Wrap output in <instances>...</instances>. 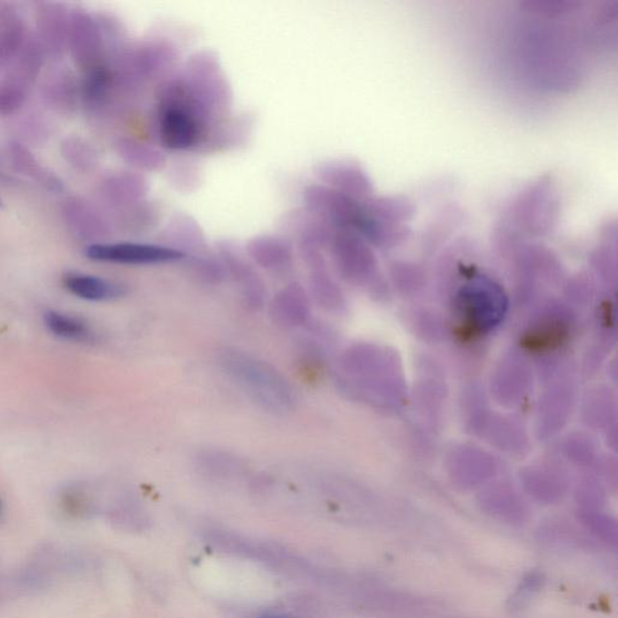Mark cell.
<instances>
[{"instance_id": "cell-2", "label": "cell", "mask_w": 618, "mask_h": 618, "mask_svg": "<svg viewBox=\"0 0 618 618\" xmlns=\"http://www.w3.org/2000/svg\"><path fill=\"white\" fill-rule=\"evenodd\" d=\"M85 254L89 260L119 265L168 264L185 258L178 249L139 243L93 244Z\"/></svg>"}, {"instance_id": "cell-9", "label": "cell", "mask_w": 618, "mask_h": 618, "mask_svg": "<svg viewBox=\"0 0 618 618\" xmlns=\"http://www.w3.org/2000/svg\"><path fill=\"white\" fill-rule=\"evenodd\" d=\"M584 527L590 533L594 535L601 543L609 545L616 548L618 545V528L616 521L609 517L599 516V514H590L583 518Z\"/></svg>"}, {"instance_id": "cell-7", "label": "cell", "mask_w": 618, "mask_h": 618, "mask_svg": "<svg viewBox=\"0 0 618 618\" xmlns=\"http://www.w3.org/2000/svg\"><path fill=\"white\" fill-rule=\"evenodd\" d=\"M274 314L281 315L282 318L292 324H297L308 315L307 300L298 288L288 289L278 297V301L274 305Z\"/></svg>"}, {"instance_id": "cell-10", "label": "cell", "mask_w": 618, "mask_h": 618, "mask_svg": "<svg viewBox=\"0 0 618 618\" xmlns=\"http://www.w3.org/2000/svg\"><path fill=\"white\" fill-rule=\"evenodd\" d=\"M62 504L66 513L76 518L88 517L91 514L92 506L89 498L82 493V491L76 490V488L65 491Z\"/></svg>"}, {"instance_id": "cell-3", "label": "cell", "mask_w": 618, "mask_h": 618, "mask_svg": "<svg viewBox=\"0 0 618 618\" xmlns=\"http://www.w3.org/2000/svg\"><path fill=\"white\" fill-rule=\"evenodd\" d=\"M159 135L166 148L171 151H185L197 141V119L182 105L168 106L162 114Z\"/></svg>"}, {"instance_id": "cell-8", "label": "cell", "mask_w": 618, "mask_h": 618, "mask_svg": "<svg viewBox=\"0 0 618 618\" xmlns=\"http://www.w3.org/2000/svg\"><path fill=\"white\" fill-rule=\"evenodd\" d=\"M251 251L252 257L265 267H277L284 262L287 264L290 259L287 245L282 244L277 239H258L251 245Z\"/></svg>"}, {"instance_id": "cell-6", "label": "cell", "mask_w": 618, "mask_h": 618, "mask_svg": "<svg viewBox=\"0 0 618 618\" xmlns=\"http://www.w3.org/2000/svg\"><path fill=\"white\" fill-rule=\"evenodd\" d=\"M545 583H546V576L543 571L533 570L524 575L513 594L508 597L506 603L508 613L518 614L529 607L537 594L543 591Z\"/></svg>"}, {"instance_id": "cell-11", "label": "cell", "mask_w": 618, "mask_h": 618, "mask_svg": "<svg viewBox=\"0 0 618 618\" xmlns=\"http://www.w3.org/2000/svg\"><path fill=\"white\" fill-rule=\"evenodd\" d=\"M2 511H3V505H2V501H0V514H2Z\"/></svg>"}, {"instance_id": "cell-5", "label": "cell", "mask_w": 618, "mask_h": 618, "mask_svg": "<svg viewBox=\"0 0 618 618\" xmlns=\"http://www.w3.org/2000/svg\"><path fill=\"white\" fill-rule=\"evenodd\" d=\"M44 324L52 335L62 340L82 342L95 341V332L89 327L88 322L74 315L62 313L58 311H48L44 314Z\"/></svg>"}, {"instance_id": "cell-4", "label": "cell", "mask_w": 618, "mask_h": 618, "mask_svg": "<svg viewBox=\"0 0 618 618\" xmlns=\"http://www.w3.org/2000/svg\"><path fill=\"white\" fill-rule=\"evenodd\" d=\"M66 290L81 300L103 302L115 300L124 295L121 285L112 283L104 278L84 274H68L63 277Z\"/></svg>"}, {"instance_id": "cell-1", "label": "cell", "mask_w": 618, "mask_h": 618, "mask_svg": "<svg viewBox=\"0 0 618 618\" xmlns=\"http://www.w3.org/2000/svg\"><path fill=\"white\" fill-rule=\"evenodd\" d=\"M225 365L249 393L275 410L290 407V388L274 368L245 355L228 354Z\"/></svg>"}]
</instances>
